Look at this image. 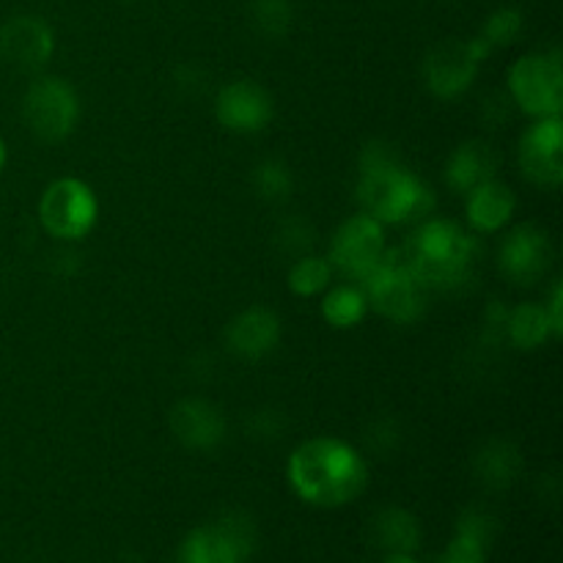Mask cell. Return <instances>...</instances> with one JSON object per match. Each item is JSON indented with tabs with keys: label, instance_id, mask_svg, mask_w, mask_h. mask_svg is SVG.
Returning a JSON list of instances; mask_svg holds the SVG:
<instances>
[{
	"label": "cell",
	"instance_id": "obj_1",
	"mask_svg": "<svg viewBox=\"0 0 563 563\" xmlns=\"http://www.w3.org/2000/svg\"><path fill=\"white\" fill-rule=\"evenodd\" d=\"M289 484L306 504L335 509L352 504L366 489L368 467L352 445L335 438H317L291 454Z\"/></svg>",
	"mask_w": 563,
	"mask_h": 563
},
{
	"label": "cell",
	"instance_id": "obj_2",
	"mask_svg": "<svg viewBox=\"0 0 563 563\" xmlns=\"http://www.w3.org/2000/svg\"><path fill=\"white\" fill-rule=\"evenodd\" d=\"M357 201L363 212L379 223H407L434 207V198L416 176L401 168L390 146L372 143L363 148L361 179H357Z\"/></svg>",
	"mask_w": 563,
	"mask_h": 563
},
{
	"label": "cell",
	"instance_id": "obj_3",
	"mask_svg": "<svg viewBox=\"0 0 563 563\" xmlns=\"http://www.w3.org/2000/svg\"><path fill=\"white\" fill-rule=\"evenodd\" d=\"M399 256L423 289H454L467 278L473 240L451 220H432L399 247Z\"/></svg>",
	"mask_w": 563,
	"mask_h": 563
},
{
	"label": "cell",
	"instance_id": "obj_4",
	"mask_svg": "<svg viewBox=\"0 0 563 563\" xmlns=\"http://www.w3.org/2000/svg\"><path fill=\"white\" fill-rule=\"evenodd\" d=\"M361 291L374 311L399 324L416 322L427 308V289L407 269L399 251L383 253V258L361 278Z\"/></svg>",
	"mask_w": 563,
	"mask_h": 563
},
{
	"label": "cell",
	"instance_id": "obj_5",
	"mask_svg": "<svg viewBox=\"0 0 563 563\" xmlns=\"http://www.w3.org/2000/svg\"><path fill=\"white\" fill-rule=\"evenodd\" d=\"M99 214L97 196L80 179H58L44 190L38 203L42 225L58 240H82Z\"/></svg>",
	"mask_w": 563,
	"mask_h": 563
},
{
	"label": "cell",
	"instance_id": "obj_6",
	"mask_svg": "<svg viewBox=\"0 0 563 563\" xmlns=\"http://www.w3.org/2000/svg\"><path fill=\"white\" fill-rule=\"evenodd\" d=\"M22 113H25L33 135L55 143L64 141L75 130L77 119H80V99H77L75 88L60 77H42L27 88Z\"/></svg>",
	"mask_w": 563,
	"mask_h": 563
},
{
	"label": "cell",
	"instance_id": "obj_7",
	"mask_svg": "<svg viewBox=\"0 0 563 563\" xmlns=\"http://www.w3.org/2000/svg\"><path fill=\"white\" fill-rule=\"evenodd\" d=\"M509 88L515 102L528 115H561L563 71L561 55H526L509 71Z\"/></svg>",
	"mask_w": 563,
	"mask_h": 563
},
{
	"label": "cell",
	"instance_id": "obj_8",
	"mask_svg": "<svg viewBox=\"0 0 563 563\" xmlns=\"http://www.w3.org/2000/svg\"><path fill=\"white\" fill-rule=\"evenodd\" d=\"M493 53L482 36L471 42H443L423 60V80L429 91L438 97H460L471 88L473 77L478 75V64Z\"/></svg>",
	"mask_w": 563,
	"mask_h": 563
},
{
	"label": "cell",
	"instance_id": "obj_9",
	"mask_svg": "<svg viewBox=\"0 0 563 563\" xmlns=\"http://www.w3.org/2000/svg\"><path fill=\"white\" fill-rule=\"evenodd\" d=\"M385 253V229L372 214L361 212L339 225L330 242V267L361 280Z\"/></svg>",
	"mask_w": 563,
	"mask_h": 563
},
{
	"label": "cell",
	"instance_id": "obj_10",
	"mask_svg": "<svg viewBox=\"0 0 563 563\" xmlns=\"http://www.w3.org/2000/svg\"><path fill=\"white\" fill-rule=\"evenodd\" d=\"M522 174L544 187L563 181V121L561 115H544L520 141Z\"/></svg>",
	"mask_w": 563,
	"mask_h": 563
},
{
	"label": "cell",
	"instance_id": "obj_11",
	"mask_svg": "<svg viewBox=\"0 0 563 563\" xmlns=\"http://www.w3.org/2000/svg\"><path fill=\"white\" fill-rule=\"evenodd\" d=\"M550 264H553V242L548 231L533 223L517 225L500 247V269L515 284H537Z\"/></svg>",
	"mask_w": 563,
	"mask_h": 563
},
{
	"label": "cell",
	"instance_id": "obj_12",
	"mask_svg": "<svg viewBox=\"0 0 563 563\" xmlns=\"http://www.w3.org/2000/svg\"><path fill=\"white\" fill-rule=\"evenodd\" d=\"M55 36L38 16H14L0 27V58L16 69L36 71L53 58Z\"/></svg>",
	"mask_w": 563,
	"mask_h": 563
},
{
	"label": "cell",
	"instance_id": "obj_13",
	"mask_svg": "<svg viewBox=\"0 0 563 563\" xmlns=\"http://www.w3.org/2000/svg\"><path fill=\"white\" fill-rule=\"evenodd\" d=\"M218 121L231 132H262L273 119V99L262 86L251 80L229 82L218 93Z\"/></svg>",
	"mask_w": 563,
	"mask_h": 563
},
{
	"label": "cell",
	"instance_id": "obj_14",
	"mask_svg": "<svg viewBox=\"0 0 563 563\" xmlns=\"http://www.w3.org/2000/svg\"><path fill=\"white\" fill-rule=\"evenodd\" d=\"M170 429L187 449H214L225 434V418L203 399H185L170 410Z\"/></svg>",
	"mask_w": 563,
	"mask_h": 563
},
{
	"label": "cell",
	"instance_id": "obj_15",
	"mask_svg": "<svg viewBox=\"0 0 563 563\" xmlns=\"http://www.w3.org/2000/svg\"><path fill=\"white\" fill-rule=\"evenodd\" d=\"M229 346L242 357H264L278 346L280 319L269 308H247L229 324Z\"/></svg>",
	"mask_w": 563,
	"mask_h": 563
},
{
	"label": "cell",
	"instance_id": "obj_16",
	"mask_svg": "<svg viewBox=\"0 0 563 563\" xmlns=\"http://www.w3.org/2000/svg\"><path fill=\"white\" fill-rule=\"evenodd\" d=\"M500 157L489 143L484 141H467L451 154L449 165H445V181L454 187L456 192H471L473 187L484 185L498 170Z\"/></svg>",
	"mask_w": 563,
	"mask_h": 563
},
{
	"label": "cell",
	"instance_id": "obj_17",
	"mask_svg": "<svg viewBox=\"0 0 563 563\" xmlns=\"http://www.w3.org/2000/svg\"><path fill=\"white\" fill-rule=\"evenodd\" d=\"M515 209L517 198L511 187H506L504 181L489 179L467 192V220H471L473 229L484 231V234L504 229L511 220V214H515Z\"/></svg>",
	"mask_w": 563,
	"mask_h": 563
},
{
	"label": "cell",
	"instance_id": "obj_18",
	"mask_svg": "<svg viewBox=\"0 0 563 563\" xmlns=\"http://www.w3.org/2000/svg\"><path fill=\"white\" fill-rule=\"evenodd\" d=\"M372 537L388 553H416L421 548V526L405 509H383L372 522Z\"/></svg>",
	"mask_w": 563,
	"mask_h": 563
},
{
	"label": "cell",
	"instance_id": "obj_19",
	"mask_svg": "<svg viewBox=\"0 0 563 563\" xmlns=\"http://www.w3.org/2000/svg\"><path fill=\"white\" fill-rule=\"evenodd\" d=\"M506 330H509L511 344L520 346V350H537V346L555 339L553 328H550L548 308L533 306V302L517 306L515 311L509 313V319H506Z\"/></svg>",
	"mask_w": 563,
	"mask_h": 563
},
{
	"label": "cell",
	"instance_id": "obj_20",
	"mask_svg": "<svg viewBox=\"0 0 563 563\" xmlns=\"http://www.w3.org/2000/svg\"><path fill=\"white\" fill-rule=\"evenodd\" d=\"M181 563H242V559L218 526H203L185 539Z\"/></svg>",
	"mask_w": 563,
	"mask_h": 563
},
{
	"label": "cell",
	"instance_id": "obj_21",
	"mask_svg": "<svg viewBox=\"0 0 563 563\" xmlns=\"http://www.w3.org/2000/svg\"><path fill=\"white\" fill-rule=\"evenodd\" d=\"M520 454H517L515 445L509 443H489L476 460V471L478 476H482V482L495 489L509 487L517 478V473H520Z\"/></svg>",
	"mask_w": 563,
	"mask_h": 563
},
{
	"label": "cell",
	"instance_id": "obj_22",
	"mask_svg": "<svg viewBox=\"0 0 563 563\" xmlns=\"http://www.w3.org/2000/svg\"><path fill=\"white\" fill-rule=\"evenodd\" d=\"M366 297H363L361 289L355 286H339V289L330 291L322 302V313L328 319V324L344 330L355 328L363 317H366Z\"/></svg>",
	"mask_w": 563,
	"mask_h": 563
},
{
	"label": "cell",
	"instance_id": "obj_23",
	"mask_svg": "<svg viewBox=\"0 0 563 563\" xmlns=\"http://www.w3.org/2000/svg\"><path fill=\"white\" fill-rule=\"evenodd\" d=\"M330 278H333V267H330L328 258L306 256L291 267L289 289L300 297H313L322 289H328Z\"/></svg>",
	"mask_w": 563,
	"mask_h": 563
},
{
	"label": "cell",
	"instance_id": "obj_24",
	"mask_svg": "<svg viewBox=\"0 0 563 563\" xmlns=\"http://www.w3.org/2000/svg\"><path fill=\"white\" fill-rule=\"evenodd\" d=\"M251 14L258 33L269 38H280L291 25L289 0H253Z\"/></svg>",
	"mask_w": 563,
	"mask_h": 563
},
{
	"label": "cell",
	"instance_id": "obj_25",
	"mask_svg": "<svg viewBox=\"0 0 563 563\" xmlns=\"http://www.w3.org/2000/svg\"><path fill=\"white\" fill-rule=\"evenodd\" d=\"M253 181H256L258 196L267 198V201H284L291 192V174L278 159H267V163L258 165Z\"/></svg>",
	"mask_w": 563,
	"mask_h": 563
},
{
	"label": "cell",
	"instance_id": "obj_26",
	"mask_svg": "<svg viewBox=\"0 0 563 563\" xmlns=\"http://www.w3.org/2000/svg\"><path fill=\"white\" fill-rule=\"evenodd\" d=\"M522 33V14L517 9H498L484 25L482 38L489 47H506Z\"/></svg>",
	"mask_w": 563,
	"mask_h": 563
},
{
	"label": "cell",
	"instance_id": "obj_27",
	"mask_svg": "<svg viewBox=\"0 0 563 563\" xmlns=\"http://www.w3.org/2000/svg\"><path fill=\"white\" fill-rule=\"evenodd\" d=\"M489 544L493 542L476 537V533L456 531V537L451 539L449 550L443 553V561L445 563H487Z\"/></svg>",
	"mask_w": 563,
	"mask_h": 563
},
{
	"label": "cell",
	"instance_id": "obj_28",
	"mask_svg": "<svg viewBox=\"0 0 563 563\" xmlns=\"http://www.w3.org/2000/svg\"><path fill=\"white\" fill-rule=\"evenodd\" d=\"M218 528L229 537V542L234 544L242 561L253 553V548H256V526L251 522V517L234 511V515H225L223 520L218 522Z\"/></svg>",
	"mask_w": 563,
	"mask_h": 563
},
{
	"label": "cell",
	"instance_id": "obj_29",
	"mask_svg": "<svg viewBox=\"0 0 563 563\" xmlns=\"http://www.w3.org/2000/svg\"><path fill=\"white\" fill-rule=\"evenodd\" d=\"M561 306H563V286L559 284V286H555V291H553V300H550V311H548V317H550V328H553V335H555V339H559V335L563 333V317H561Z\"/></svg>",
	"mask_w": 563,
	"mask_h": 563
},
{
	"label": "cell",
	"instance_id": "obj_30",
	"mask_svg": "<svg viewBox=\"0 0 563 563\" xmlns=\"http://www.w3.org/2000/svg\"><path fill=\"white\" fill-rule=\"evenodd\" d=\"M383 563H418L410 553H390Z\"/></svg>",
	"mask_w": 563,
	"mask_h": 563
},
{
	"label": "cell",
	"instance_id": "obj_31",
	"mask_svg": "<svg viewBox=\"0 0 563 563\" xmlns=\"http://www.w3.org/2000/svg\"><path fill=\"white\" fill-rule=\"evenodd\" d=\"M3 165H5V143L3 137H0V170H3Z\"/></svg>",
	"mask_w": 563,
	"mask_h": 563
},
{
	"label": "cell",
	"instance_id": "obj_32",
	"mask_svg": "<svg viewBox=\"0 0 563 563\" xmlns=\"http://www.w3.org/2000/svg\"><path fill=\"white\" fill-rule=\"evenodd\" d=\"M434 563H445V561H443V555H440V559H438V561H434Z\"/></svg>",
	"mask_w": 563,
	"mask_h": 563
}]
</instances>
